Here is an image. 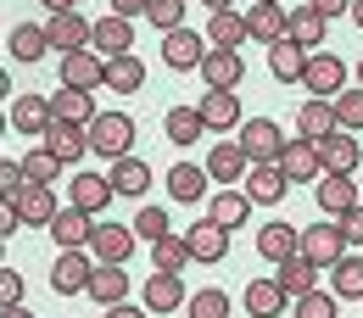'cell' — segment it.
Returning a JSON list of instances; mask_svg holds the SVG:
<instances>
[{
    "mask_svg": "<svg viewBox=\"0 0 363 318\" xmlns=\"http://www.w3.org/2000/svg\"><path fill=\"white\" fill-rule=\"evenodd\" d=\"M84 140H90L95 157H135L129 145H135V118L129 112H95L90 123H84Z\"/></svg>",
    "mask_w": 363,
    "mask_h": 318,
    "instance_id": "obj_1",
    "label": "cell"
},
{
    "mask_svg": "<svg viewBox=\"0 0 363 318\" xmlns=\"http://www.w3.org/2000/svg\"><path fill=\"white\" fill-rule=\"evenodd\" d=\"M302 90L313 95V101H335V95L347 90V62L330 56V50H313L308 56V73H302Z\"/></svg>",
    "mask_w": 363,
    "mask_h": 318,
    "instance_id": "obj_2",
    "label": "cell"
},
{
    "mask_svg": "<svg viewBox=\"0 0 363 318\" xmlns=\"http://www.w3.org/2000/svg\"><path fill=\"white\" fill-rule=\"evenodd\" d=\"M235 140H240V151H246L252 162H279V151H285V129H279L274 118H246V123L235 129Z\"/></svg>",
    "mask_w": 363,
    "mask_h": 318,
    "instance_id": "obj_3",
    "label": "cell"
},
{
    "mask_svg": "<svg viewBox=\"0 0 363 318\" xmlns=\"http://www.w3.org/2000/svg\"><path fill=\"white\" fill-rule=\"evenodd\" d=\"M45 40H50V50H56V56L90 50V40H95V23L84 17V11H56V17L45 23Z\"/></svg>",
    "mask_w": 363,
    "mask_h": 318,
    "instance_id": "obj_4",
    "label": "cell"
},
{
    "mask_svg": "<svg viewBox=\"0 0 363 318\" xmlns=\"http://www.w3.org/2000/svg\"><path fill=\"white\" fill-rule=\"evenodd\" d=\"M302 257H308L313 268H335V263L347 257V234H341V224H313V229H302Z\"/></svg>",
    "mask_w": 363,
    "mask_h": 318,
    "instance_id": "obj_5",
    "label": "cell"
},
{
    "mask_svg": "<svg viewBox=\"0 0 363 318\" xmlns=\"http://www.w3.org/2000/svg\"><path fill=\"white\" fill-rule=\"evenodd\" d=\"M56 62H62V90L95 95L106 79V56H95V50H73V56H56Z\"/></svg>",
    "mask_w": 363,
    "mask_h": 318,
    "instance_id": "obj_6",
    "label": "cell"
},
{
    "mask_svg": "<svg viewBox=\"0 0 363 318\" xmlns=\"http://www.w3.org/2000/svg\"><path fill=\"white\" fill-rule=\"evenodd\" d=\"M196 73L207 79V90L235 95V90H240V79H246V56H240V50H207Z\"/></svg>",
    "mask_w": 363,
    "mask_h": 318,
    "instance_id": "obj_7",
    "label": "cell"
},
{
    "mask_svg": "<svg viewBox=\"0 0 363 318\" xmlns=\"http://www.w3.org/2000/svg\"><path fill=\"white\" fill-rule=\"evenodd\" d=\"M257 251L269 257L274 268H279V263H291V257H302V229L285 224V218H269V224L257 229Z\"/></svg>",
    "mask_w": 363,
    "mask_h": 318,
    "instance_id": "obj_8",
    "label": "cell"
},
{
    "mask_svg": "<svg viewBox=\"0 0 363 318\" xmlns=\"http://www.w3.org/2000/svg\"><path fill=\"white\" fill-rule=\"evenodd\" d=\"M246 174H252V157L240 151V140H224V145L207 151V179H218L224 190L229 184H246Z\"/></svg>",
    "mask_w": 363,
    "mask_h": 318,
    "instance_id": "obj_9",
    "label": "cell"
},
{
    "mask_svg": "<svg viewBox=\"0 0 363 318\" xmlns=\"http://www.w3.org/2000/svg\"><path fill=\"white\" fill-rule=\"evenodd\" d=\"M352 207H363V190L352 184V174H318V212L341 218Z\"/></svg>",
    "mask_w": 363,
    "mask_h": 318,
    "instance_id": "obj_10",
    "label": "cell"
},
{
    "mask_svg": "<svg viewBox=\"0 0 363 318\" xmlns=\"http://www.w3.org/2000/svg\"><path fill=\"white\" fill-rule=\"evenodd\" d=\"M90 246H95V263H129L135 257V229L129 224H95L90 229Z\"/></svg>",
    "mask_w": 363,
    "mask_h": 318,
    "instance_id": "obj_11",
    "label": "cell"
},
{
    "mask_svg": "<svg viewBox=\"0 0 363 318\" xmlns=\"http://www.w3.org/2000/svg\"><path fill=\"white\" fill-rule=\"evenodd\" d=\"M279 174L291 184H318V145L313 140H285V151H279Z\"/></svg>",
    "mask_w": 363,
    "mask_h": 318,
    "instance_id": "obj_12",
    "label": "cell"
},
{
    "mask_svg": "<svg viewBox=\"0 0 363 318\" xmlns=\"http://www.w3.org/2000/svg\"><path fill=\"white\" fill-rule=\"evenodd\" d=\"M201 56H207V40H201L196 28H174V34H162V62H168L174 73L201 67Z\"/></svg>",
    "mask_w": 363,
    "mask_h": 318,
    "instance_id": "obj_13",
    "label": "cell"
},
{
    "mask_svg": "<svg viewBox=\"0 0 363 318\" xmlns=\"http://www.w3.org/2000/svg\"><path fill=\"white\" fill-rule=\"evenodd\" d=\"M184 246H190V263H224V251H229V229H218L213 218H201V224L184 229Z\"/></svg>",
    "mask_w": 363,
    "mask_h": 318,
    "instance_id": "obj_14",
    "label": "cell"
},
{
    "mask_svg": "<svg viewBox=\"0 0 363 318\" xmlns=\"http://www.w3.org/2000/svg\"><path fill=\"white\" fill-rule=\"evenodd\" d=\"M84 296H95V307H118V302H129V273H123V263H95Z\"/></svg>",
    "mask_w": 363,
    "mask_h": 318,
    "instance_id": "obj_15",
    "label": "cell"
},
{
    "mask_svg": "<svg viewBox=\"0 0 363 318\" xmlns=\"http://www.w3.org/2000/svg\"><path fill=\"white\" fill-rule=\"evenodd\" d=\"M90 50L95 56H129L135 50V23L129 17H95V40H90Z\"/></svg>",
    "mask_w": 363,
    "mask_h": 318,
    "instance_id": "obj_16",
    "label": "cell"
},
{
    "mask_svg": "<svg viewBox=\"0 0 363 318\" xmlns=\"http://www.w3.org/2000/svg\"><path fill=\"white\" fill-rule=\"evenodd\" d=\"M358 135H341V129H335V135H324L318 140V168H324V174H358Z\"/></svg>",
    "mask_w": 363,
    "mask_h": 318,
    "instance_id": "obj_17",
    "label": "cell"
},
{
    "mask_svg": "<svg viewBox=\"0 0 363 318\" xmlns=\"http://www.w3.org/2000/svg\"><path fill=\"white\" fill-rule=\"evenodd\" d=\"M90 273H95V263L84 257V251H62L56 268H50V290H62V296H84Z\"/></svg>",
    "mask_w": 363,
    "mask_h": 318,
    "instance_id": "obj_18",
    "label": "cell"
},
{
    "mask_svg": "<svg viewBox=\"0 0 363 318\" xmlns=\"http://www.w3.org/2000/svg\"><path fill=\"white\" fill-rule=\"evenodd\" d=\"M11 212H17V224H28V229H50V218H56L62 207H56V195H50L45 184H28V190L11 201Z\"/></svg>",
    "mask_w": 363,
    "mask_h": 318,
    "instance_id": "obj_19",
    "label": "cell"
},
{
    "mask_svg": "<svg viewBox=\"0 0 363 318\" xmlns=\"http://www.w3.org/2000/svg\"><path fill=\"white\" fill-rule=\"evenodd\" d=\"M40 140H45V151L56 157V162H62V168H67V162H79V157L90 151V140H84V123H56V118H50V129H45Z\"/></svg>",
    "mask_w": 363,
    "mask_h": 318,
    "instance_id": "obj_20",
    "label": "cell"
},
{
    "mask_svg": "<svg viewBox=\"0 0 363 318\" xmlns=\"http://www.w3.org/2000/svg\"><path fill=\"white\" fill-rule=\"evenodd\" d=\"M285 28H291V11L285 6H263L257 0V11H246V40H257V45H279Z\"/></svg>",
    "mask_w": 363,
    "mask_h": 318,
    "instance_id": "obj_21",
    "label": "cell"
},
{
    "mask_svg": "<svg viewBox=\"0 0 363 318\" xmlns=\"http://www.w3.org/2000/svg\"><path fill=\"white\" fill-rule=\"evenodd\" d=\"M90 229H95V218H90V212H79V207H62V212L50 218V240H56L62 251H84Z\"/></svg>",
    "mask_w": 363,
    "mask_h": 318,
    "instance_id": "obj_22",
    "label": "cell"
},
{
    "mask_svg": "<svg viewBox=\"0 0 363 318\" xmlns=\"http://www.w3.org/2000/svg\"><path fill=\"white\" fill-rule=\"evenodd\" d=\"M196 112H201V123H207V129H218V135H229V129H240V123H246V118H240V101L224 95V90H207Z\"/></svg>",
    "mask_w": 363,
    "mask_h": 318,
    "instance_id": "obj_23",
    "label": "cell"
},
{
    "mask_svg": "<svg viewBox=\"0 0 363 318\" xmlns=\"http://www.w3.org/2000/svg\"><path fill=\"white\" fill-rule=\"evenodd\" d=\"M140 296H145V313H174V307H184V279L179 273H151Z\"/></svg>",
    "mask_w": 363,
    "mask_h": 318,
    "instance_id": "obj_24",
    "label": "cell"
},
{
    "mask_svg": "<svg viewBox=\"0 0 363 318\" xmlns=\"http://www.w3.org/2000/svg\"><path fill=\"white\" fill-rule=\"evenodd\" d=\"M246 195L274 207L279 195H291V179L279 174V162H252V174H246Z\"/></svg>",
    "mask_w": 363,
    "mask_h": 318,
    "instance_id": "obj_25",
    "label": "cell"
},
{
    "mask_svg": "<svg viewBox=\"0 0 363 318\" xmlns=\"http://www.w3.org/2000/svg\"><path fill=\"white\" fill-rule=\"evenodd\" d=\"M324 135H335V106L330 101H302L296 106V140H324Z\"/></svg>",
    "mask_w": 363,
    "mask_h": 318,
    "instance_id": "obj_26",
    "label": "cell"
},
{
    "mask_svg": "<svg viewBox=\"0 0 363 318\" xmlns=\"http://www.w3.org/2000/svg\"><path fill=\"white\" fill-rule=\"evenodd\" d=\"M106 179H112V195H135V201H140V195L151 190V168H145L140 157H118Z\"/></svg>",
    "mask_w": 363,
    "mask_h": 318,
    "instance_id": "obj_27",
    "label": "cell"
},
{
    "mask_svg": "<svg viewBox=\"0 0 363 318\" xmlns=\"http://www.w3.org/2000/svg\"><path fill=\"white\" fill-rule=\"evenodd\" d=\"M308 56H313V50L291 45V40L269 45V67H274V79H279V84H302V73H308Z\"/></svg>",
    "mask_w": 363,
    "mask_h": 318,
    "instance_id": "obj_28",
    "label": "cell"
},
{
    "mask_svg": "<svg viewBox=\"0 0 363 318\" xmlns=\"http://www.w3.org/2000/svg\"><path fill=\"white\" fill-rule=\"evenodd\" d=\"M11 129H17V135H45V129H50V101H45V95H23V101H11Z\"/></svg>",
    "mask_w": 363,
    "mask_h": 318,
    "instance_id": "obj_29",
    "label": "cell"
},
{
    "mask_svg": "<svg viewBox=\"0 0 363 318\" xmlns=\"http://www.w3.org/2000/svg\"><path fill=\"white\" fill-rule=\"evenodd\" d=\"M106 90H118V95H135L140 84H145V67H140V56L129 50V56H106V79H101Z\"/></svg>",
    "mask_w": 363,
    "mask_h": 318,
    "instance_id": "obj_30",
    "label": "cell"
},
{
    "mask_svg": "<svg viewBox=\"0 0 363 318\" xmlns=\"http://www.w3.org/2000/svg\"><path fill=\"white\" fill-rule=\"evenodd\" d=\"M324 34H330V23L318 17V11H291V28H285V40L291 45H302V50H324Z\"/></svg>",
    "mask_w": 363,
    "mask_h": 318,
    "instance_id": "obj_31",
    "label": "cell"
},
{
    "mask_svg": "<svg viewBox=\"0 0 363 318\" xmlns=\"http://www.w3.org/2000/svg\"><path fill=\"white\" fill-rule=\"evenodd\" d=\"M6 50H11L17 62H45V56H50V40H45V28H40V23H17V28H11V40H6Z\"/></svg>",
    "mask_w": 363,
    "mask_h": 318,
    "instance_id": "obj_32",
    "label": "cell"
},
{
    "mask_svg": "<svg viewBox=\"0 0 363 318\" xmlns=\"http://www.w3.org/2000/svg\"><path fill=\"white\" fill-rule=\"evenodd\" d=\"M207 40H213V50H240V40H246V11H213L207 17Z\"/></svg>",
    "mask_w": 363,
    "mask_h": 318,
    "instance_id": "obj_33",
    "label": "cell"
},
{
    "mask_svg": "<svg viewBox=\"0 0 363 318\" xmlns=\"http://www.w3.org/2000/svg\"><path fill=\"white\" fill-rule=\"evenodd\" d=\"M274 285H279L285 296H308V290H318V268L308 257H291V263L274 268Z\"/></svg>",
    "mask_w": 363,
    "mask_h": 318,
    "instance_id": "obj_34",
    "label": "cell"
},
{
    "mask_svg": "<svg viewBox=\"0 0 363 318\" xmlns=\"http://www.w3.org/2000/svg\"><path fill=\"white\" fill-rule=\"evenodd\" d=\"M285 302H291V296H285L274 279H252V285H246V313L252 318H279Z\"/></svg>",
    "mask_w": 363,
    "mask_h": 318,
    "instance_id": "obj_35",
    "label": "cell"
},
{
    "mask_svg": "<svg viewBox=\"0 0 363 318\" xmlns=\"http://www.w3.org/2000/svg\"><path fill=\"white\" fill-rule=\"evenodd\" d=\"M168 195H174V201H201V195H207V168L174 162V168H168Z\"/></svg>",
    "mask_w": 363,
    "mask_h": 318,
    "instance_id": "obj_36",
    "label": "cell"
},
{
    "mask_svg": "<svg viewBox=\"0 0 363 318\" xmlns=\"http://www.w3.org/2000/svg\"><path fill=\"white\" fill-rule=\"evenodd\" d=\"M106 201H112V179H106V174H79V179H73V207H79V212L95 218Z\"/></svg>",
    "mask_w": 363,
    "mask_h": 318,
    "instance_id": "obj_37",
    "label": "cell"
},
{
    "mask_svg": "<svg viewBox=\"0 0 363 318\" xmlns=\"http://www.w3.org/2000/svg\"><path fill=\"white\" fill-rule=\"evenodd\" d=\"M246 212H252V195H246V190H218L207 218H213L218 229H240V224H246Z\"/></svg>",
    "mask_w": 363,
    "mask_h": 318,
    "instance_id": "obj_38",
    "label": "cell"
},
{
    "mask_svg": "<svg viewBox=\"0 0 363 318\" xmlns=\"http://www.w3.org/2000/svg\"><path fill=\"white\" fill-rule=\"evenodd\" d=\"M45 101H50V118H56V123H90L95 118V106H90L84 90H56V95H45Z\"/></svg>",
    "mask_w": 363,
    "mask_h": 318,
    "instance_id": "obj_39",
    "label": "cell"
},
{
    "mask_svg": "<svg viewBox=\"0 0 363 318\" xmlns=\"http://www.w3.org/2000/svg\"><path fill=\"white\" fill-rule=\"evenodd\" d=\"M162 129H168L174 145H196V140L207 135V123H201V112H196V106H174V112L162 118Z\"/></svg>",
    "mask_w": 363,
    "mask_h": 318,
    "instance_id": "obj_40",
    "label": "cell"
},
{
    "mask_svg": "<svg viewBox=\"0 0 363 318\" xmlns=\"http://www.w3.org/2000/svg\"><path fill=\"white\" fill-rule=\"evenodd\" d=\"M330 106H335V129L341 135H363V84H347Z\"/></svg>",
    "mask_w": 363,
    "mask_h": 318,
    "instance_id": "obj_41",
    "label": "cell"
},
{
    "mask_svg": "<svg viewBox=\"0 0 363 318\" xmlns=\"http://www.w3.org/2000/svg\"><path fill=\"white\" fill-rule=\"evenodd\" d=\"M330 285H335V290H330L335 302H341V296L363 302V257H352V251H347V257H341V263L330 268Z\"/></svg>",
    "mask_w": 363,
    "mask_h": 318,
    "instance_id": "obj_42",
    "label": "cell"
},
{
    "mask_svg": "<svg viewBox=\"0 0 363 318\" xmlns=\"http://www.w3.org/2000/svg\"><path fill=\"white\" fill-rule=\"evenodd\" d=\"M151 263H157V273H184V263H190L184 234H162V240L151 246Z\"/></svg>",
    "mask_w": 363,
    "mask_h": 318,
    "instance_id": "obj_43",
    "label": "cell"
},
{
    "mask_svg": "<svg viewBox=\"0 0 363 318\" xmlns=\"http://www.w3.org/2000/svg\"><path fill=\"white\" fill-rule=\"evenodd\" d=\"M17 168H23V179H28V184H45V190L56 184V174H62V162L50 157L45 145H34V151H28V157H23Z\"/></svg>",
    "mask_w": 363,
    "mask_h": 318,
    "instance_id": "obj_44",
    "label": "cell"
},
{
    "mask_svg": "<svg viewBox=\"0 0 363 318\" xmlns=\"http://www.w3.org/2000/svg\"><path fill=\"white\" fill-rule=\"evenodd\" d=\"M135 240H145V246H157V240H162V234H168V212H162V207H140L135 212Z\"/></svg>",
    "mask_w": 363,
    "mask_h": 318,
    "instance_id": "obj_45",
    "label": "cell"
},
{
    "mask_svg": "<svg viewBox=\"0 0 363 318\" xmlns=\"http://www.w3.org/2000/svg\"><path fill=\"white\" fill-rule=\"evenodd\" d=\"M145 23H157L162 34L184 28V0H145Z\"/></svg>",
    "mask_w": 363,
    "mask_h": 318,
    "instance_id": "obj_46",
    "label": "cell"
},
{
    "mask_svg": "<svg viewBox=\"0 0 363 318\" xmlns=\"http://www.w3.org/2000/svg\"><path fill=\"white\" fill-rule=\"evenodd\" d=\"M184 307H190V318H229V296L207 285V290H196V296H190Z\"/></svg>",
    "mask_w": 363,
    "mask_h": 318,
    "instance_id": "obj_47",
    "label": "cell"
},
{
    "mask_svg": "<svg viewBox=\"0 0 363 318\" xmlns=\"http://www.w3.org/2000/svg\"><path fill=\"white\" fill-rule=\"evenodd\" d=\"M296 318H335V296H330V290H308V296H296Z\"/></svg>",
    "mask_w": 363,
    "mask_h": 318,
    "instance_id": "obj_48",
    "label": "cell"
},
{
    "mask_svg": "<svg viewBox=\"0 0 363 318\" xmlns=\"http://www.w3.org/2000/svg\"><path fill=\"white\" fill-rule=\"evenodd\" d=\"M23 190H28V179H23V168L0 157V207H11V201H17Z\"/></svg>",
    "mask_w": 363,
    "mask_h": 318,
    "instance_id": "obj_49",
    "label": "cell"
},
{
    "mask_svg": "<svg viewBox=\"0 0 363 318\" xmlns=\"http://www.w3.org/2000/svg\"><path fill=\"white\" fill-rule=\"evenodd\" d=\"M11 302H23V273L0 268V307H11Z\"/></svg>",
    "mask_w": 363,
    "mask_h": 318,
    "instance_id": "obj_50",
    "label": "cell"
},
{
    "mask_svg": "<svg viewBox=\"0 0 363 318\" xmlns=\"http://www.w3.org/2000/svg\"><path fill=\"white\" fill-rule=\"evenodd\" d=\"M335 224H341V234H347V246H352V240H363V207H352V212H341Z\"/></svg>",
    "mask_w": 363,
    "mask_h": 318,
    "instance_id": "obj_51",
    "label": "cell"
},
{
    "mask_svg": "<svg viewBox=\"0 0 363 318\" xmlns=\"http://www.w3.org/2000/svg\"><path fill=\"white\" fill-rule=\"evenodd\" d=\"M308 11H318V17L330 23L335 11H352V0H308Z\"/></svg>",
    "mask_w": 363,
    "mask_h": 318,
    "instance_id": "obj_52",
    "label": "cell"
},
{
    "mask_svg": "<svg viewBox=\"0 0 363 318\" xmlns=\"http://www.w3.org/2000/svg\"><path fill=\"white\" fill-rule=\"evenodd\" d=\"M112 17H129L135 23V17H145V0H112Z\"/></svg>",
    "mask_w": 363,
    "mask_h": 318,
    "instance_id": "obj_53",
    "label": "cell"
},
{
    "mask_svg": "<svg viewBox=\"0 0 363 318\" xmlns=\"http://www.w3.org/2000/svg\"><path fill=\"white\" fill-rule=\"evenodd\" d=\"M17 229H23V224H17V212H11V207H0V240H11Z\"/></svg>",
    "mask_w": 363,
    "mask_h": 318,
    "instance_id": "obj_54",
    "label": "cell"
},
{
    "mask_svg": "<svg viewBox=\"0 0 363 318\" xmlns=\"http://www.w3.org/2000/svg\"><path fill=\"white\" fill-rule=\"evenodd\" d=\"M106 318H140V307H129V302H118V307H106Z\"/></svg>",
    "mask_w": 363,
    "mask_h": 318,
    "instance_id": "obj_55",
    "label": "cell"
},
{
    "mask_svg": "<svg viewBox=\"0 0 363 318\" xmlns=\"http://www.w3.org/2000/svg\"><path fill=\"white\" fill-rule=\"evenodd\" d=\"M40 6H45L50 17H56V11H73V6H79V0H40Z\"/></svg>",
    "mask_w": 363,
    "mask_h": 318,
    "instance_id": "obj_56",
    "label": "cell"
},
{
    "mask_svg": "<svg viewBox=\"0 0 363 318\" xmlns=\"http://www.w3.org/2000/svg\"><path fill=\"white\" fill-rule=\"evenodd\" d=\"M0 318H28V307H23V302H11V307H0Z\"/></svg>",
    "mask_w": 363,
    "mask_h": 318,
    "instance_id": "obj_57",
    "label": "cell"
},
{
    "mask_svg": "<svg viewBox=\"0 0 363 318\" xmlns=\"http://www.w3.org/2000/svg\"><path fill=\"white\" fill-rule=\"evenodd\" d=\"M207 11H235V0H201Z\"/></svg>",
    "mask_w": 363,
    "mask_h": 318,
    "instance_id": "obj_58",
    "label": "cell"
},
{
    "mask_svg": "<svg viewBox=\"0 0 363 318\" xmlns=\"http://www.w3.org/2000/svg\"><path fill=\"white\" fill-rule=\"evenodd\" d=\"M347 17H352V23L363 28V0H352V11H347Z\"/></svg>",
    "mask_w": 363,
    "mask_h": 318,
    "instance_id": "obj_59",
    "label": "cell"
},
{
    "mask_svg": "<svg viewBox=\"0 0 363 318\" xmlns=\"http://www.w3.org/2000/svg\"><path fill=\"white\" fill-rule=\"evenodd\" d=\"M263 6H285V0H263Z\"/></svg>",
    "mask_w": 363,
    "mask_h": 318,
    "instance_id": "obj_60",
    "label": "cell"
},
{
    "mask_svg": "<svg viewBox=\"0 0 363 318\" xmlns=\"http://www.w3.org/2000/svg\"><path fill=\"white\" fill-rule=\"evenodd\" d=\"M358 84H363V62H358Z\"/></svg>",
    "mask_w": 363,
    "mask_h": 318,
    "instance_id": "obj_61",
    "label": "cell"
}]
</instances>
